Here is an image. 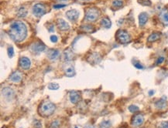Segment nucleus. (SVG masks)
Instances as JSON below:
<instances>
[{"label": "nucleus", "instance_id": "nucleus-1", "mask_svg": "<svg viewBox=\"0 0 168 128\" xmlns=\"http://www.w3.org/2000/svg\"><path fill=\"white\" fill-rule=\"evenodd\" d=\"M8 33L12 40L20 43L27 36V28L23 22L15 21L10 25Z\"/></svg>", "mask_w": 168, "mask_h": 128}, {"label": "nucleus", "instance_id": "nucleus-2", "mask_svg": "<svg viewBox=\"0 0 168 128\" xmlns=\"http://www.w3.org/2000/svg\"><path fill=\"white\" fill-rule=\"evenodd\" d=\"M55 110H56V106L52 102L46 100L41 103L39 107V114L42 116L44 117H48V116H51L54 113Z\"/></svg>", "mask_w": 168, "mask_h": 128}, {"label": "nucleus", "instance_id": "nucleus-3", "mask_svg": "<svg viewBox=\"0 0 168 128\" xmlns=\"http://www.w3.org/2000/svg\"><path fill=\"white\" fill-rule=\"evenodd\" d=\"M100 16V11L97 8H89L85 12V19L88 22L96 21Z\"/></svg>", "mask_w": 168, "mask_h": 128}, {"label": "nucleus", "instance_id": "nucleus-4", "mask_svg": "<svg viewBox=\"0 0 168 128\" xmlns=\"http://www.w3.org/2000/svg\"><path fill=\"white\" fill-rule=\"evenodd\" d=\"M116 39L122 44H126L131 41L130 35L123 29H119L116 33Z\"/></svg>", "mask_w": 168, "mask_h": 128}, {"label": "nucleus", "instance_id": "nucleus-5", "mask_svg": "<svg viewBox=\"0 0 168 128\" xmlns=\"http://www.w3.org/2000/svg\"><path fill=\"white\" fill-rule=\"evenodd\" d=\"M33 14L37 18L42 17L47 12L46 5L43 3H36L33 6Z\"/></svg>", "mask_w": 168, "mask_h": 128}, {"label": "nucleus", "instance_id": "nucleus-6", "mask_svg": "<svg viewBox=\"0 0 168 128\" xmlns=\"http://www.w3.org/2000/svg\"><path fill=\"white\" fill-rule=\"evenodd\" d=\"M63 70L64 72V74L67 77H73L75 75V69L74 65L70 62H66L63 66Z\"/></svg>", "mask_w": 168, "mask_h": 128}, {"label": "nucleus", "instance_id": "nucleus-7", "mask_svg": "<svg viewBox=\"0 0 168 128\" xmlns=\"http://www.w3.org/2000/svg\"><path fill=\"white\" fill-rule=\"evenodd\" d=\"M46 49V46L42 42L37 41L31 45L30 50L34 54H40V52L44 51Z\"/></svg>", "mask_w": 168, "mask_h": 128}, {"label": "nucleus", "instance_id": "nucleus-8", "mask_svg": "<svg viewBox=\"0 0 168 128\" xmlns=\"http://www.w3.org/2000/svg\"><path fill=\"white\" fill-rule=\"evenodd\" d=\"M1 93H2V95L3 97L9 100H12L15 97V95H16L14 90L10 86H6V87L3 88Z\"/></svg>", "mask_w": 168, "mask_h": 128}, {"label": "nucleus", "instance_id": "nucleus-9", "mask_svg": "<svg viewBox=\"0 0 168 128\" xmlns=\"http://www.w3.org/2000/svg\"><path fill=\"white\" fill-rule=\"evenodd\" d=\"M69 99L73 104L78 103L81 100V93L76 90H72L69 93Z\"/></svg>", "mask_w": 168, "mask_h": 128}, {"label": "nucleus", "instance_id": "nucleus-10", "mask_svg": "<svg viewBox=\"0 0 168 128\" xmlns=\"http://www.w3.org/2000/svg\"><path fill=\"white\" fill-rule=\"evenodd\" d=\"M143 121H144V116H143L142 114H136L132 120V125L133 127H139V126L142 125Z\"/></svg>", "mask_w": 168, "mask_h": 128}, {"label": "nucleus", "instance_id": "nucleus-11", "mask_svg": "<svg viewBox=\"0 0 168 128\" xmlns=\"http://www.w3.org/2000/svg\"><path fill=\"white\" fill-rule=\"evenodd\" d=\"M66 16L71 22H75L79 17V12L76 10H68L66 12Z\"/></svg>", "mask_w": 168, "mask_h": 128}, {"label": "nucleus", "instance_id": "nucleus-12", "mask_svg": "<svg viewBox=\"0 0 168 128\" xmlns=\"http://www.w3.org/2000/svg\"><path fill=\"white\" fill-rule=\"evenodd\" d=\"M19 67L23 69H29L31 66V62L29 58L26 57H23L19 59Z\"/></svg>", "mask_w": 168, "mask_h": 128}, {"label": "nucleus", "instance_id": "nucleus-13", "mask_svg": "<svg viewBox=\"0 0 168 128\" xmlns=\"http://www.w3.org/2000/svg\"><path fill=\"white\" fill-rule=\"evenodd\" d=\"M102 60V57L99 53L98 52H94L88 57V61L92 64H98Z\"/></svg>", "mask_w": 168, "mask_h": 128}, {"label": "nucleus", "instance_id": "nucleus-14", "mask_svg": "<svg viewBox=\"0 0 168 128\" xmlns=\"http://www.w3.org/2000/svg\"><path fill=\"white\" fill-rule=\"evenodd\" d=\"M22 78H23V74H21V72L15 71L11 74V76L10 77V80L12 83H19L22 80Z\"/></svg>", "mask_w": 168, "mask_h": 128}, {"label": "nucleus", "instance_id": "nucleus-15", "mask_svg": "<svg viewBox=\"0 0 168 128\" xmlns=\"http://www.w3.org/2000/svg\"><path fill=\"white\" fill-rule=\"evenodd\" d=\"M60 57L59 50H55V49H51L49 50L48 52V57L51 61H55L57 60Z\"/></svg>", "mask_w": 168, "mask_h": 128}, {"label": "nucleus", "instance_id": "nucleus-16", "mask_svg": "<svg viewBox=\"0 0 168 128\" xmlns=\"http://www.w3.org/2000/svg\"><path fill=\"white\" fill-rule=\"evenodd\" d=\"M57 25L58 29H59L60 30H61V31H67V30H68L69 29H70V26H69V24L67 23L66 21H64V19H57Z\"/></svg>", "mask_w": 168, "mask_h": 128}, {"label": "nucleus", "instance_id": "nucleus-17", "mask_svg": "<svg viewBox=\"0 0 168 128\" xmlns=\"http://www.w3.org/2000/svg\"><path fill=\"white\" fill-rule=\"evenodd\" d=\"M160 19L164 26H168V10L164 9L160 13Z\"/></svg>", "mask_w": 168, "mask_h": 128}, {"label": "nucleus", "instance_id": "nucleus-18", "mask_svg": "<svg viewBox=\"0 0 168 128\" xmlns=\"http://www.w3.org/2000/svg\"><path fill=\"white\" fill-rule=\"evenodd\" d=\"M74 57H75V55L71 49H67L65 50L64 52V54H63L64 60L66 62H70L74 58Z\"/></svg>", "mask_w": 168, "mask_h": 128}, {"label": "nucleus", "instance_id": "nucleus-19", "mask_svg": "<svg viewBox=\"0 0 168 128\" xmlns=\"http://www.w3.org/2000/svg\"><path fill=\"white\" fill-rule=\"evenodd\" d=\"M155 106H156L157 109H165L166 107H167V97H163L158 101H156V103H155Z\"/></svg>", "mask_w": 168, "mask_h": 128}, {"label": "nucleus", "instance_id": "nucleus-20", "mask_svg": "<svg viewBox=\"0 0 168 128\" xmlns=\"http://www.w3.org/2000/svg\"><path fill=\"white\" fill-rule=\"evenodd\" d=\"M149 16L147 12H142L139 16V24L140 26H143L148 21Z\"/></svg>", "mask_w": 168, "mask_h": 128}, {"label": "nucleus", "instance_id": "nucleus-21", "mask_svg": "<svg viewBox=\"0 0 168 128\" xmlns=\"http://www.w3.org/2000/svg\"><path fill=\"white\" fill-rule=\"evenodd\" d=\"M161 37V33H154L150 34L147 39V41L149 43H154V42H156L158 39H160V38Z\"/></svg>", "mask_w": 168, "mask_h": 128}, {"label": "nucleus", "instance_id": "nucleus-22", "mask_svg": "<svg viewBox=\"0 0 168 128\" xmlns=\"http://www.w3.org/2000/svg\"><path fill=\"white\" fill-rule=\"evenodd\" d=\"M101 26L105 29H109L112 26L111 20L108 17H105L101 20Z\"/></svg>", "mask_w": 168, "mask_h": 128}, {"label": "nucleus", "instance_id": "nucleus-23", "mask_svg": "<svg viewBox=\"0 0 168 128\" xmlns=\"http://www.w3.org/2000/svg\"><path fill=\"white\" fill-rule=\"evenodd\" d=\"M27 15V10L24 7H21L17 11V16L19 18H25Z\"/></svg>", "mask_w": 168, "mask_h": 128}, {"label": "nucleus", "instance_id": "nucleus-24", "mask_svg": "<svg viewBox=\"0 0 168 128\" xmlns=\"http://www.w3.org/2000/svg\"><path fill=\"white\" fill-rule=\"evenodd\" d=\"M112 126V123L109 120H105L101 122L100 123V128H110Z\"/></svg>", "mask_w": 168, "mask_h": 128}, {"label": "nucleus", "instance_id": "nucleus-25", "mask_svg": "<svg viewBox=\"0 0 168 128\" xmlns=\"http://www.w3.org/2000/svg\"><path fill=\"white\" fill-rule=\"evenodd\" d=\"M112 6L115 8H121L123 6V2L122 0H114L112 2Z\"/></svg>", "mask_w": 168, "mask_h": 128}, {"label": "nucleus", "instance_id": "nucleus-26", "mask_svg": "<svg viewBox=\"0 0 168 128\" xmlns=\"http://www.w3.org/2000/svg\"><path fill=\"white\" fill-rule=\"evenodd\" d=\"M60 88L59 84H57L56 83H50L48 85V89L50 90H57Z\"/></svg>", "mask_w": 168, "mask_h": 128}, {"label": "nucleus", "instance_id": "nucleus-27", "mask_svg": "<svg viewBox=\"0 0 168 128\" xmlns=\"http://www.w3.org/2000/svg\"><path fill=\"white\" fill-rule=\"evenodd\" d=\"M60 126H61V122L56 120V121L51 122L50 125V128H59Z\"/></svg>", "mask_w": 168, "mask_h": 128}, {"label": "nucleus", "instance_id": "nucleus-28", "mask_svg": "<svg viewBox=\"0 0 168 128\" xmlns=\"http://www.w3.org/2000/svg\"><path fill=\"white\" fill-rule=\"evenodd\" d=\"M138 2L143 5H147V6H150L151 5V1L150 0H138Z\"/></svg>", "mask_w": 168, "mask_h": 128}, {"label": "nucleus", "instance_id": "nucleus-29", "mask_svg": "<svg viewBox=\"0 0 168 128\" xmlns=\"http://www.w3.org/2000/svg\"><path fill=\"white\" fill-rule=\"evenodd\" d=\"M139 107L136 105H130L129 107V110L131 112V113H136V112L139 111Z\"/></svg>", "mask_w": 168, "mask_h": 128}, {"label": "nucleus", "instance_id": "nucleus-30", "mask_svg": "<svg viewBox=\"0 0 168 128\" xmlns=\"http://www.w3.org/2000/svg\"><path fill=\"white\" fill-rule=\"evenodd\" d=\"M7 52H8V56H9L10 58L13 57V56H14V49H13L12 46H10V47H8Z\"/></svg>", "mask_w": 168, "mask_h": 128}, {"label": "nucleus", "instance_id": "nucleus-31", "mask_svg": "<svg viewBox=\"0 0 168 128\" xmlns=\"http://www.w3.org/2000/svg\"><path fill=\"white\" fill-rule=\"evenodd\" d=\"M159 128H168V122L167 121H163L159 124Z\"/></svg>", "mask_w": 168, "mask_h": 128}, {"label": "nucleus", "instance_id": "nucleus-32", "mask_svg": "<svg viewBox=\"0 0 168 128\" xmlns=\"http://www.w3.org/2000/svg\"><path fill=\"white\" fill-rule=\"evenodd\" d=\"M133 65H134V67H135L136 68H137V69H144L143 66L142 64L140 63H139V62H136L135 63L133 64Z\"/></svg>", "mask_w": 168, "mask_h": 128}, {"label": "nucleus", "instance_id": "nucleus-33", "mask_svg": "<svg viewBox=\"0 0 168 128\" xmlns=\"http://www.w3.org/2000/svg\"><path fill=\"white\" fill-rule=\"evenodd\" d=\"M164 59H165V58H164L163 57H159L158 59H157V60H156V65H159V64L163 63V61H164Z\"/></svg>", "mask_w": 168, "mask_h": 128}, {"label": "nucleus", "instance_id": "nucleus-34", "mask_svg": "<svg viewBox=\"0 0 168 128\" xmlns=\"http://www.w3.org/2000/svg\"><path fill=\"white\" fill-rule=\"evenodd\" d=\"M50 41L54 43H57V41H58V38H57V36H55V35H52V36H50Z\"/></svg>", "mask_w": 168, "mask_h": 128}, {"label": "nucleus", "instance_id": "nucleus-35", "mask_svg": "<svg viewBox=\"0 0 168 128\" xmlns=\"http://www.w3.org/2000/svg\"><path fill=\"white\" fill-rule=\"evenodd\" d=\"M66 6V5H64V4H56V5H54L53 7L56 9V10H59V9H61V8H64Z\"/></svg>", "mask_w": 168, "mask_h": 128}, {"label": "nucleus", "instance_id": "nucleus-36", "mask_svg": "<svg viewBox=\"0 0 168 128\" xmlns=\"http://www.w3.org/2000/svg\"><path fill=\"white\" fill-rule=\"evenodd\" d=\"M34 123H35V126H34V127H35L36 128H40V127H41V123H40V121L35 120V122H34Z\"/></svg>", "mask_w": 168, "mask_h": 128}, {"label": "nucleus", "instance_id": "nucleus-37", "mask_svg": "<svg viewBox=\"0 0 168 128\" xmlns=\"http://www.w3.org/2000/svg\"><path fill=\"white\" fill-rule=\"evenodd\" d=\"M84 128H95V127L93 125H92V124L87 123V124H85V125Z\"/></svg>", "mask_w": 168, "mask_h": 128}, {"label": "nucleus", "instance_id": "nucleus-38", "mask_svg": "<svg viewBox=\"0 0 168 128\" xmlns=\"http://www.w3.org/2000/svg\"><path fill=\"white\" fill-rule=\"evenodd\" d=\"M48 29H49V31H50V32H54V26H50V27L48 28Z\"/></svg>", "mask_w": 168, "mask_h": 128}, {"label": "nucleus", "instance_id": "nucleus-39", "mask_svg": "<svg viewBox=\"0 0 168 128\" xmlns=\"http://www.w3.org/2000/svg\"><path fill=\"white\" fill-rule=\"evenodd\" d=\"M154 93V90H150V91H149V96H153V94Z\"/></svg>", "mask_w": 168, "mask_h": 128}, {"label": "nucleus", "instance_id": "nucleus-40", "mask_svg": "<svg viewBox=\"0 0 168 128\" xmlns=\"http://www.w3.org/2000/svg\"><path fill=\"white\" fill-rule=\"evenodd\" d=\"M71 128H79L78 127H77V126H73V127H71Z\"/></svg>", "mask_w": 168, "mask_h": 128}, {"label": "nucleus", "instance_id": "nucleus-41", "mask_svg": "<svg viewBox=\"0 0 168 128\" xmlns=\"http://www.w3.org/2000/svg\"><path fill=\"white\" fill-rule=\"evenodd\" d=\"M81 1H85V2H87V1H90V0H81Z\"/></svg>", "mask_w": 168, "mask_h": 128}, {"label": "nucleus", "instance_id": "nucleus-42", "mask_svg": "<svg viewBox=\"0 0 168 128\" xmlns=\"http://www.w3.org/2000/svg\"><path fill=\"white\" fill-rule=\"evenodd\" d=\"M60 1H64V0H60Z\"/></svg>", "mask_w": 168, "mask_h": 128}]
</instances>
